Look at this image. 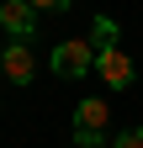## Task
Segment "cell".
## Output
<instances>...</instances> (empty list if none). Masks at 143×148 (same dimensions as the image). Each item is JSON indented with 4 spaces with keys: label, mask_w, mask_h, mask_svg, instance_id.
Here are the masks:
<instances>
[{
    "label": "cell",
    "mask_w": 143,
    "mask_h": 148,
    "mask_svg": "<svg viewBox=\"0 0 143 148\" xmlns=\"http://www.w3.org/2000/svg\"><path fill=\"white\" fill-rule=\"evenodd\" d=\"M106 127H111V106L101 95H85L74 106V148H101L106 143Z\"/></svg>",
    "instance_id": "6da1fadb"
},
{
    "label": "cell",
    "mask_w": 143,
    "mask_h": 148,
    "mask_svg": "<svg viewBox=\"0 0 143 148\" xmlns=\"http://www.w3.org/2000/svg\"><path fill=\"white\" fill-rule=\"evenodd\" d=\"M90 69H96V42L69 37V42L53 48V74H58V79H85Z\"/></svg>",
    "instance_id": "7a4b0ae2"
},
{
    "label": "cell",
    "mask_w": 143,
    "mask_h": 148,
    "mask_svg": "<svg viewBox=\"0 0 143 148\" xmlns=\"http://www.w3.org/2000/svg\"><path fill=\"white\" fill-rule=\"evenodd\" d=\"M0 27H6L16 42H32V32H37V5H32V0H0Z\"/></svg>",
    "instance_id": "3957f363"
},
{
    "label": "cell",
    "mask_w": 143,
    "mask_h": 148,
    "mask_svg": "<svg viewBox=\"0 0 143 148\" xmlns=\"http://www.w3.org/2000/svg\"><path fill=\"white\" fill-rule=\"evenodd\" d=\"M96 74H101L111 90H127V85L138 79V69H133V58H127L122 48H106V53H96Z\"/></svg>",
    "instance_id": "277c9868"
},
{
    "label": "cell",
    "mask_w": 143,
    "mask_h": 148,
    "mask_svg": "<svg viewBox=\"0 0 143 148\" xmlns=\"http://www.w3.org/2000/svg\"><path fill=\"white\" fill-rule=\"evenodd\" d=\"M0 74H6L11 85H32V74H37L32 48L27 42H6V48H0Z\"/></svg>",
    "instance_id": "5b68a950"
},
{
    "label": "cell",
    "mask_w": 143,
    "mask_h": 148,
    "mask_svg": "<svg viewBox=\"0 0 143 148\" xmlns=\"http://www.w3.org/2000/svg\"><path fill=\"white\" fill-rule=\"evenodd\" d=\"M90 42H96V53L117 48V21H111V16H96V32H90Z\"/></svg>",
    "instance_id": "8992f818"
},
{
    "label": "cell",
    "mask_w": 143,
    "mask_h": 148,
    "mask_svg": "<svg viewBox=\"0 0 143 148\" xmlns=\"http://www.w3.org/2000/svg\"><path fill=\"white\" fill-rule=\"evenodd\" d=\"M106 148H143V127H122V132L106 143Z\"/></svg>",
    "instance_id": "52a82bcc"
},
{
    "label": "cell",
    "mask_w": 143,
    "mask_h": 148,
    "mask_svg": "<svg viewBox=\"0 0 143 148\" xmlns=\"http://www.w3.org/2000/svg\"><path fill=\"white\" fill-rule=\"evenodd\" d=\"M32 5H37V11H64L69 0H32Z\"/></svg>",
    "instance_id": "ba28073f"
}]
</instances>
